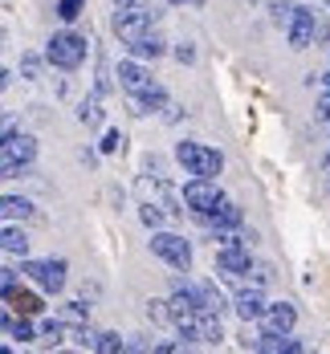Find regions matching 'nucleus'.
Instances as JSON below:
<instances>
[{
  "instance_id": "obj_1",
  "label": "nucleus",
  "mask_w": 330,
  "mask_h": 354,
  "mask_svg": "<svg viewBox=\"0 0 330 354\" xmlns=\"http://www.w3.org/2000/svg\"><path fill=\"white\" fill-rule=\"evenodd\" d=\"M86 37L73 33V29H62V33L49 37V45H45V62L49 66H57V70H77L82 62H86Z\"/></svg>"
},
{
  "instance_id": "obj_2",
  "label": "nucleus",
  "mask_w": 330,
  "mask_h": 354,
  "mask_svg": "<svg viewBox=\"0 0 330 354\" xmlns=\"http://www.w3.org/2000/svg\"><path fill=\"white\" fill-rule=\"evenodd\" d=\"M176 163H180L187 176H208L217 179L224 171V155L212 147H200V142H180L176 147Z\"/></svg>"
},
{
  "instance_id": "obj_3",
  "label": "nucleus",
  "mask_w": 330,
  "mask_h": 354,
  "mask_svg": "<svg viewBox=\"0 0 330 354\" xmlns=\"http://www.w3.org/2000/svg\"><path fill=\"white\" fill-rule=\"evenodd\" d=\"M151 252H155L163 265L180 269V273L192 269V245H187L183 236H176V232H155V236H151Z\"/></svg>"
},
{
  "instance_id": "obj_4",
  "label": "nucleus",
  "mask_w": 330,
  "mask_h": 354,
  "mask_svg": "<svg viewBox=\"0 0 330 354\" xmlns=\"http://www.w3.org/2000/svg\"><path fill=\"white\" fill-rule=\"evenodd\" d=\"M21 273H25L41 293H62V289H66V261H25Z\"/></svg>"
},
{
  "instance_id": "obj_5",
  "label": "nucleus",
  "mask_w": 330,
  "mask_h": 354,
  "mask_svg": "<svg viewBox=\"0 0 330 354\" xmlns=\"http://www.w3.org/2000/svg\"><path fill=\"white\" fill-rule=\"evenodd\" d=\"M286 37H290V49H310L314 37H318V12L314 8H293L290 21H286Z\"/></svg>"
},
{
  "instance_id": "obj_6",
  "label": "nucleus",
  "mask_w": 330,
  "mask_h": 354,
  "mask_svg": "<svg viewBox=\"0 0 330 354\" xmlns=\"http://www.w3.org/2000/svg\"><path fill=\"white\" fill-rule=\"evenodd\" d=\"M151 29V12H147V4H118V12H114V33L122 37V41H135L139 33Z\"/></svg>"
},
{
  "instance_id": "obj_7",
  "label": "nucleus",
  "mask_w": 330,
  "mask_h": 354,
  "mask_svg": "<svg viewBox=\"0 0 330 354\" xmlns=\"http://www.w3.org/2000/svg\"><path fill=\"white\" fill-rule=\"evenodd\" d=\"M220 200V187H217V179H208V176H192L187 183H183V204L192 208L196 216H204L212 204Z\"/></svg>"
},
{
  "instance_id": "obj_8",
  "label": "nucleus",
  "mask_w": 330,
  "mask_h": 354,
  "mask_svg": "<svg viewBox=\"0 0 330 354\" xmlns=\"http://www.w3.org/2000/svg\"><path fill=\"white\" fill-rule=\"evenodd\" d=\"M249 245H220L217 252V269L224 273V277H245L249 273Z\"/></svg>"
},
{
  "instance_id": "obj_9",
  "label": "nucleus",
  "mask_w": 330,
  "mask_h": 354,
  "mask_svg": "<svg viewBox=\"0 0 330 354\" xmlns=\"http://www.w3.org/2000/svg\"><path fill=\"white\" fill-rule=\"evenodd\" d=\"M293 322H297V310H293L290 301H273V306L261 310V326H265V334H290Z\"/></svg>"
},
{
  "instance_id": "obj_10",
  "label": "nucleus",
  "mask_w": 330,
  "mask_h": 354,
  "mask_svg": "<svg viewBox=\"0 0 330 354\" xmlns=\"http://www.w3.org/2000/svg\"><path fill=\"white\" fill-rule=\"evenodd\" d=\"M0 155H4V159H12V163H21V167H33L37 139H33V135H12V139L0 147Z\"/></svg>"
},
{
  "instance_id": "obj_11",
  "label": "nucleus",
  "mask_w": 330,
  "mask_h": 354,
  "mask_svg": "<svg viewBox=\"0 0 330 354\" xmlns=\"http://www.w3.org/2000/svg\"><path fill=\"white\" fill-rule=\"evenodd\" d=\"M118 86H122L127 94H139L143 86H151V70L139 66L135 57H131V62H118Z\"/></svg>"
},
{
  "instance_id": "obj_12",
  "label": "nucleus",
  "mask_w": 330,
  "mask_h": 354,
  "mask_svg": "<svg viewBox=\"0 0 330 354\" xmlns=\"http://www.w3.org/2000/svg\"><path fill=\"white\" fill-rule=\"evenodd\" d=\"M204 220H208L212 228H241V220H245V216H241V208H237L232 200H224V196H220L217 204L204 212Z\"/></svg>"
},
{
  "instance_id": "obj_13",
  "label": "nucleus",
  "mask_w": 330,
  "mask_h": 354,
  "mask_svg": "<svg viewBox=\"0 0 330 354\" xmlns=\"http://www.w3.org/2000/svg\"><path fill=\"white\" fill-rule=\"evenodd\" d=\"M261 310H265V293H261V285H249V289L237 293V314H241L245 322H257L261 318Z\"/></svg>"
},
{
  "instance_id": "obj_14",
  "label": "nucleus",
  "mask_w": 330,
  "mask_h": 354,
  "mask_svg": "<svg viewBox=\"0 0 330 354\" xmlns=\"http://www.w3.org/2000/svg\"><path fill=\"white\" fill-rule=\"evenodd\" d=\"M131 98H135V114H155V110L167 106V90H163V86H155V82L143 86L139 94H131Z\"/></svg>"
},
{
  "instance_id": "obj_15",
  "label": "nucleus",
  "mask_w": 330,
  "mask_h": 354,
  "mask_svg": "<svg viewBox=\"0 0 330 354\" xmlns=\"http://www.w3.org/2000/svg\"><path fill=\"white\" fill-rule=\"evenodd\" d=\"M127 49L135 53V62H147V57L155 62V57H163V37H155L147 29V33H139L135 41H127Z\"/></svg>"
},
{
  "instance_id": "obj_16",
  "label": "nucleus",
  "mask_w": 330,
  "mask_h": 354,
  "mask_svg": "<svg viewBox=\"0 0 330 354\" xmlns=\"http://www.w3.org/2000/svg\"><path fill=\"white\" fill-rule=\"evenodd\" d=\"M0 326H4V334H8V338H17V342H33V338H37V326L25 318V314H17V310H12V314H4Z\"/></svg>"
},
{
  "instance_id": "obj_17",
  "label": "nucleus",
  "mask_w": 330,
  "mask_h": 354,
  "mask_svg": "<svg viewBox=\"0 0 330 354\" xmlns=\"http://www.w3.org/2000/svg\"><path fill=\"white\" fill-rule=\"evenodd\" d=\"M0 252L25 257V252H29V236H25V228H17V224H4V228H0Z\"/></svg>"
},
{
  "instance_id": "obj_18",
  "label": "nucleus",
  "mask_w": 330,
  "mask_h": 354,
  "mask_svg": "<svg viewBox=\"0 0 330 354\" xmlns=\"http://www.w3.org/2000/svg\"><path fill=\"white\" fill-rule=\"evenodd\" d=\"M192 293H196V306H200V310H208V314H220V310H224V293H220L212 281L192 285Z\"/></svg>"
},
{
  "instance_id": "obj_19",
  "label": "nucleus",
  "mask_w": 330,
  "mask_h": 354,
  "mask_svg": "<svg viewBox=\"0 0 330 354\" xmlns=\"http://www.w3.org/2000/svg\"><path fill=\"white\" fill-rule=\"evenodd\" d=\"M253 346L257 351H269V354H297L302 351V342H293L290 334H261Z\"/></svg>"
},
{
  "instance_id": "obj_20",
  "label": "nucleus",
  "mask_w": 330,
  "mask_h": 354,
  "mask_svg": "<svg viewBox=\"0 0 330 354\" xmlns=\"http://www.w3.org/2000/svg\"><path fill=\"white\" fill-rule=\"evenodd\" d=\"M8 306H12L17 314H25V318H37V314L45 310V306H41V297H37V293H29V289H21V285L8 293Z\"/></svg>"
},
{
  "instance_id": "obj_21",
  "label": "nucleus",
  "mask_w": 330,
  "mask_h": 354,
  "mask_svg": "<svg viewBox=\"0 0 330 354\" xmlns=\"http://www.w3.org/2000/svg\"><path fill=\"white\" fill-rule=\"evenodd\" d=\"M33 204L25 196H0V220H29Z\"/></svg>"
},
{
  "instance_id": "obj_22",
  "label": "nucleus",
  "mask_w": 330,
  "mask_h": 354,
  "mask_svg": "<svg viewBox=\"0 0 330 354\" xmlns=\"http://www.w3.org/2000/svg\"><path fill=\"white\" fill-rule=\"evenodd\" d=\"M37 338H41V342H53V346H57V342L66 338V322H62V318H45L41 326H37Z\"/></svg>"
},
{
  "instance_id": "obj_23",
  "label": "nucleus",
  "mask_w": 330,
  "mask_h": 354,
  "mask_svg": "<svg viewBox=\"0 0 330 354\" xmlns=\"http://www.w3.org/2000/svg\"><path fill=\"white\" fill-rule=\"evenodd\" d=\"M77 118H82L86 127H98V122H102V102H98V94H90V98L82 102V110H77Z\"/></svg>"
},
{
  "instance_id": "obj_24",
  "label": "nucleus",
  "mask_w": 330,
  "mask_h": 354,
  "mask_svg": "<svg viewBox=\"0 0 330 354\" xmlns=\"http://www.w3.org/2000/svg\"><path fill=\"white\" fill-rule=\"evenodd\" d=\"M90 346H94V351H102V354H118L122 351V338H118V334H94V342H90Z\"/></svg>"
},
{
  "instance_id": "obj_25",
  "label": "nucleus",
  "mask_w": 330,
  "mask_h": 354,
  "mask_svg": "<svg viewBox=\"0 0 330 354\" xmlns=\"http://www.w3.org/2000/svg\"><path fill=\"white\" fill-rule=\"evenodd\" d=\"M290 12H293L290 0H269V17H273L277 25H286V21H290Z\"/></svg>"
},
{
  "instance_id": "obj_26",
  "label": "nucleus",
  "mask_w": 330,
  "mask_h": 354,
  "mask_svg": "<svg viewBox=\"0 0 330 354\" xmlns=\"http://www.w3.org/2000/svg\"><path fill=\"white\" fill-rule=\"evenodd\" d=\"M17 285H21V273L17 269H0V297H8Z\"/></svg>"
},
{
  "instance_id": "obj_27",
  "label": "nucleus",
  "mask_w": 330,
  "mask_h": 354,
  "mask_svg": "<svg viewBox=\"0 0 330 354\" xmlns=\"http://www.w3.org/2000/svg\"><path fill=\"white\" fill-rule=\"evenodd\" d=\"M21 176H29V167H21V163H12V159L0 155V179H21Z\"/></svg>"
},
{
  "instance_id": "obj_28",
  "label": "nucleus",
  "mask_w": 330,
  "mask_h": 354,
  "mask_svg": "<svg viewBox=\"0 0 330 354\" xmlns=\"http://www.w3.org/2000/svg\"><path fill=\"white\" fill-rule=\"evenodd\" d=\"M143 224L147 228H163V212H159V204H143Z\"/></svg>"
},
{
  "instance_id": "obj_29",
  "label": "nucleus",
  "mask_w": 330,
  "mask_h": 354,
  "mask_svg": "<svg viewBox=\"0 0 330 354\" xmlns=\"http://www.w3.org/2000/svg\"><path fill=\"white\" fill-rule=\"evenodd\" d=\"M118 147H122V135H118V131H107V135H102V142H98V151H102V155H114Z\"/></svg>"
},
{
  "instance_id": "obj_30",
  "label": "nucleus",
  "mask_w": 330,
  "mask_h": 354,
  "mask_svg": "<svg viewBox=\"0 0 330 354\" xmlns=\"http://www.w3.org/2000/svg\"><path fill=\"white\" fill-rule=\"evenodd\" d=\"M77 12H82V0H62V4H57V17H62V21H73Z\"/></svg>"
},
{
  "instance_id": "obj_31",
  "label": "nucleus",
  "mask_w": 330,
  "mask_h": 354,
  "mask_svg": "<svg viewBox=\"0 0 330 354\" xmlns=\"http://www.w3.org/2000/svg\"><path fill=\"white\" fill-rule=\"evenodd\" d=\"M12 135H17V122H12V118H0V147L12 139Z\"/></svg>"
},
{
  "instance_id": "obj_32",
  "label": "nucleus",
  "mask_w": 330,
  "mask_h": 354,
  "mask_svg": "<svg viewBox=\"0 0 330 354\" xmlns=\"http://www.w3.org/2000/svg\"><path fill=\"white\" fill-rule=\"evenodd\" d=\"M147 314H151L155 322H167V301H151V306H147Z\"/></svg>"
},
{
  "instance_id": "obj_33",
  "label": "nucleus",
  "mask_w": 330,
  "mask_h": 354,
  "mask_svg": "<svg viewBox=\"0 0 330 354\" xmlns=\"http://www.w3.org/2000/svg\"><path fill=\"white\" fill-rule=\"evenodd\" d=\"M318 122H330V90L322 94V102H318Z\"/></svg>"
},
{
  "instance_id": "obj_34",
  "label": "nucleus",
  "mask_w": 330,
  "mask_h": 354,
  "mask_svg": "<svg viewBox=\"0 0 330 354\" xmlns=\"http://www.w3.org/2000/svg\"><path fill=\"white\" fill-rule=\"evenodd\" d=\"M21 66H25V77H37V66H41V62H37L33 53H29V57H25V62H21Z\"/></svg>"
},
{
  "instance_id": "obj_35",
  "label": "nucleus",
  "mask_w": 330,
  "mask_h": 354,
  "mask_svg": "<svg viewBox=\"0 0 330 354\" xmlns=\"http://www.w3.org/2000/svg\"><path fill=\"white\" fill-rule=\"evenodd\" d=\"M176 57H180V62H196V49H192V45H180Z\"/></svg>"
},
{
  "instance_id": "obj_36",
  "label": "nucleus",
  "mask_w": 330,
  "mask_h": 354,
  "mask_svg": "<svg viewBox=\"0 0 330 354\" xmlns=\"http://www.w3.org/2000/svg\"><path fill=\"white\" fill-rule=\"evenodd\" d=\"M8 77H12V73H8L4 66H0V90H8Z\"/></svg>"
},
{
  "instance_id": "obj_37",
  "label": "nucleus",
  "mask_w": 330,
  "mask_h": 354,
  "mask_svg": "<svg viewBox=\"0 0 330 354\" xmlns=\"http://www.w3.org/2000/svg\"><path fill=\"white\" fill-rule=\"evenodd\" d=\"M172 4H204V0H172Z\"/></svg>"
},
{
  "instance_id": "obj_38",
  "label": "nucleus",
  "mask_w": 330,
  "mask_h": 354,
  "mask_svg": "<svg viewBox=\"0 0 330 354\" xmlns=\"http://www.w3.org/2000/svg\"><path fill=\"white\" fill-rule=\"evenodd\" d=\"M4 45H8V33H4V29H0V49H4Z\"/></svg>"
},
{
  "instance_id": "obj_39",
  "label": "nucleus",
  "mask_w": 330,
  "mask_h": 354,
  "mask_svg": "<svg viewBox=\"0 0 330 354\" xmlns=\"http://www.w3.org/2000/svg\"><path fill=\"white\" fill-rule=\"evenodd\" d=\"M322 86H327V90H330V70H327V77H322Z\"/></svg>"
},
{
  "instance_id": "obj_40",
  "label": "nucleus",
  "mask_w": 330,
  "mask_h": 354,
  "mask_svg": "<svg viewBox=\"0 0 330 354\" xmlns=\"http://www.w3.org/2000/svg\"><path fill=\"white\" fill-rule=\"evenodd\" d=\"M118 4H139V0H118Z\"/></svg>"
},
{
  "instance_id": "obj_41",
  "label": "nucleus",
  "mask_w": 330,
  "mask_h": 354,
  "mask_svg": "<svg viewBox=\"0 0 330 354\" xmlns=\"http://www.w3.org/2000/svg\"><path fill=\"white\" fill-rule=\"evenodd\" d=\"M327 4H330V0H327Z\"/></svg>"
}]
</instances>
